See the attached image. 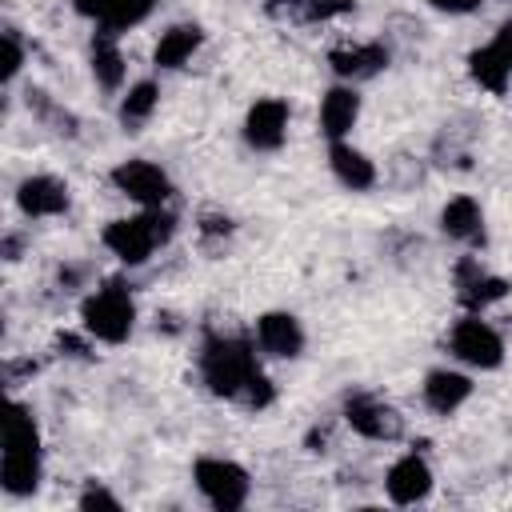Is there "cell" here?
Wrapping results in <instances>:
<instances>
[{
	"label": "cell",
	"mask_w": 512,
	"mask_h": 512,
	"mask_svg": "<svg viewBox=\"0 0 512 512\" xmlns=\"http://www.w3.org/2000/svg\"><path fill=\"white\" fill-rule=\"evenodd\" d=\"M44 480V436L32 404L8 400L4 408V452H0V488L12 500H24Z\"/></svg>",
	"instance_id": "cell-1"
},
{
	"label": "cell",
	"mask_w": 512,
	"mask_h": 512,
	"mask_svg": "<svg viewBox=\"0 0 512 512\" xmlns=\"http://www.w3.org/2000/svg\"><path fill=\"white\" fill-rule=\"evenodd\" d=\"M196 372H200V384L220 396V400H232L240 404V396L248 392V384L264 372L260 360H256V340H244L236 332H216L208 328L204 340H200V352H196Z\"/></svg>",
	"instance_id": "cell-2"
},
{
	"label": "cell",
	"mask_w": 512,
	"mask_h": 512,
	"mask_svg": "<svg viewBox=\"0 0 512 512\" xmlns=\"http://www.w3.org/2000/svg\"><path fill=\"white\" fill-rule=\"evenodd\" d=\"M176 236V212L172 208H140L132 216H116L104 224L100 244L128 268L148 264L168 240Z\"/></svg>",
	"instance_id": "cell-3"
},
{
	"label": "cell",
	"mask_w": 512,
	"mask_h": 512,
	"mask_svg": "<svg viewBox=\"0 0 512 512\" xmlns=\"http://www.w3.org/2000/svg\"><path fill=\"white\" fill-rule=\"evenodd\" d=\"M80 328L96 340V344H124L136 328V296L120 276L100 280L84 300H80Z\"/></svg>",
	"instance_id": "cell-4"
},
{
	"label": "cell",
	"mask_w": 512,
	"mask_h": 512,
	"mask_svg": "<svg viewBox=\"0 0 512 512\" xmlns=\"http://www.w3.org/2000/svg\"><path fill=\"white\" fill-rule=\"evenodd\" d=\"M192 484L200 492V500L216 512H236L248 504L252 496V476L244 464L228 460V456H200L192 464Z\"/></svg>",
	"instance_id": "cell-5"
},
{
	"label": "cell",
	"mask_w": 512,
	"mask_h": 512,
	"mask_svg": "<svg viewBox=\"0 0 512 512\" xmlns=\"http://www.w3.org/2000/svg\"><path fill=\"white\" fill-rule=\"evenodd\" d=\"M448 352L456 364L476 368V372H496L504 364V336L484 320V312H464L448 328Z\"/></svg>",
	"instance_id": "cell-6"
},
{
	"label": "cell",
	"mask_w": 512,
	"mask_h": 512,
	"mask_svg": "<svg viewBox=\"0 0 512 512\" xmlns=\"http://www.w3.org/2000/svg\"><path fill=\"white\" fill-rule=\"evenodd\" d=\"M340 420L360 436V440H372V444H392L404 436V416L396 404H388L384 396L376 392H344L340 400Z\"/></svg>",
	"instance_id": "cell-7"
},
{
	"label": "cell",
	"mask_w": 512,
	"mask_h": 512,
	"mask_svg": "<svg viewBox=\"0 0 512 512\" xmlns=\"http://www.w3.org/2000/svg\"><path fill=\"white\" fill-rule=\"evenodd\" d=\"M108 180H112V188H116L124 200H132L136 208H168L172 196H176L172 176H168L160 164L144 160V156L120 160V164L108 172Z\"/></svg>",
	"instance_id": "cell-8"
},
{
	"label": "cell",
	"mask_w": 512,
	"mask_h": 512,
	"mask_svg": "<svg viewBox=\"0 0 512 512\" xmlns=\"http://www.w3.org/2000/svg\"><path fill=\"white\" fill-rule=\"evenodd\" d=\"M288 124H292V108L284 96H260L240 124V136L252 152H280L288 140Z\"/></svg>",
	"instance_id": "cell-9"
},
{
	"label": "cell",
	"mask_w": 512,
	"mask_h": 512,
	"mask_svg": "<svg viewBox=\"0 0 512 512\" xmlns=\"http://www.w3.org/2000/svg\"><path fill=\"white\" fill-rule=\"evenodd\" d=\"M68 208H72V188L52 172H32L16 184V212L24 220H56Z\"/></svg>",
	"instance_id": "cell-10"
},
{
	"label": "cell",
	"mask_w": 512,
	"mask_h": 512,
	"mask_svg": "<svg viewBox=\"0 0 512 512\" xmlns=\"http://www.w3.org/2000/svg\"><path fill=\"white\" fill-rule=\"evenodd\" d=\"M452 288H456V300L464 312H488L492 304H500L508 296V280L488 272L476 256H460L456 268H452Z\"/></svg>",
	"instance_id": "cell-11"
},
{
	"label": "cell",
	"mask_w": 512,
	"mask_h": 512,
	"mask_svg": "<svg viewBox=\"0 0 512 512\" xmlns=\"http://www.w3.org/2000/svg\"><path fill=\"white\" fill-rule=\"evenodd\" d=\"M432 464L424 460V452H404L396 456L388 468H384V496L396 504V508H412V504H424L432 496Z\"/></svg>",
	"instance_id": "cell-12"
},
{
	"label": "cell",
	"mask_w": 512,
	"mask_h": 512,
	"mask_svg": "<svg viewBox=\"0 0 512 512\" xmlns=\"http://www.w3.org/2000/svg\"><path fill=\"white\" fill-rule=\"evenodd\" d=\"M388 64H392V48L384 40H352V44L328 48V68L344 84H364L380 76Z\"/></svg>",
	"instance_id": "cell-13"
},
{
	"label": "cell",
	"mask_w": 512,
	"mask_h": 512,
	"mask_svg": "<svg viewBox=\"0 0 512 512\" xmlns=\"http://www.w3.org/2000/svg\"><path fill=\"white\" fill-rule=\"evenodd\" d=\"M252 340H256V348H260L264 356H272V360H296V356H304L308 332H304V324H300L296 312L272 308V312H260V316H256Z\"/></svg>",
	"instance_id": "cell-14"
},
{
	"label": "cell",
	"mask_w": 512,
	"mask_h": 512,
	"mask_svg": "<svg viewBox=\"0 0 512 512\" xmlns=\"http://www.w3.org/2000/svg\"><path fill=\"white\" fill-rule=\"evenodd\" d=\"M472 388H476V384H472L468 372H460V368H432V372H424L420 400H424L428 412L452 416V412H460V408L472 400Z\"/></svg>",
	"instance_id": "cell-15"
},
{
	"label": "cell",
	"mask_w": 512,
	"mask_h": 512,
	"mask_svg": "<svg viewBox=\"0 0 512 512\" xmlns=\"http://www.w3.org/2000/svg\"><path fill=\"white\" fill-rule=\"evenodd\" d=\"M440 232L460 248H484L488 244V224H484L480 200L476 196H452L440 208Z\"/></svg>",
	"instance_id": "cell-16"
},
{
	"label": "cell",
	"mask_w": 512,
	"mask_h": 512,
	"mask_svg": "<svg viewBox=\"0 0 512 512\" xmlns=\"http://www.w3.org/2000/svg\"><path fill=\"white\" fill-rule=\"evenodd\" d=\"M316 120H320L324 140H348L352 128H356V120H360V92H356V84L336 80L332 88H324Z\"/></svg>",
	"instance_id": "cell-17"
},
{
	"label": "cell",
	"mask_w": 512,
	"mask_h": 512,
	"mask_svg": "<svg viewBox=\"0 0 512 512\" xmlns=\"http://www.w3.org/2000/svg\"><path fill=\"white\" fill-rule=\"evenodd\" d=\"M88 68H92L96 88H104L108 96L124 92L128 64H124V52H120V36H116V32H108V28L96 24V32H92V40H88Z\"/></svg>",
	"instance_id": "cell-18"
},
{
	"label": "cell",
	"mask_w": 512,
	"mask_h": 512,
	"mask_svg": "<svg viewBox=\"0 0 512 512\" xmlns=\"http://www.w3.org/2000/svg\"><path fill=\"white\" fill-rule=\"evenodd\" d=\"M204 48V28L196 20H180V24H168L152 48V64L156 72H180L184 64H192V56Z\"/></svg>",
	"instance_id": "cell-19"
},
{
	"label": "cell",
	"mask_w": 512,
	"mask_h": 512,
	"mask_svg": "<svg viewBox=\"0 0 512 512\" xmlns=\"http://www.w3.org/2000/svg\"><path fill=\"white\" fill-rule=\"evenodd\" d=\"M464 68H468V80L480 92H488V96H504L512 88V64H508V52H504V44L496 36L488 44L472 48L468 60H464Z\"/></svg>",
	"instance_id": "cell-20"
},
{
	"label": "cell",
	"mask_w": 512,
	"mask_h": 512,
	"mask_svg": "<svg viewBox=\"0 0 512 512\" xmlns=\"http://www.w3.org/2000/svg\"><path fill=\"white\" fill-rule=\"evenodd\" d=\"M328 172L348 192H372L376 188V164L348 140H328Z\"/></svg>",
	"instance_id": "cell-21"
},
{
	"label": "cell",
	"mask_w": 512,
	"mask_h": 512,
	"mask_svg": "<svg viewBox=\"0 0 512 512\" xmlns=\"http://www.w3.org/2000/svg\"><path fill=\"white\" fill-rule=\"evenodd\" d=\"M156 108H160V84H156L152 76H144V80H136V84H128V88L120 92L116 120H120L124 132H140V128L156 116Z\"/></svg>",
	"instance_id": "cell-22"
},
{
	"label": "cell",
	"mask_w": 512,
	"mask_h": 512,
	"mask_svg": "<svg viewBox=\"0 0 512 512\" xmlns=\"http://www.w3.org/2000/svg\"><path fill=\"white\" fill-rule=\"evenodd\" d=\"M152 12H156V0H108L104 16H100L96 24L108 28V32H116V36H124V32L140 28Z\"/></svg>",
	"instance_id": "cell-23"
},
{
	"label": "cell",
	"mask_w": 512,
	"mask_h": 512,
	"mask_svg": "<svg viewBox=\"0 0 512 512\" xmlns=\"http://www.w3.org/2000/svg\"><path fill=\"white\" fill-rule=\"evenodd\" d=\"M28 108H32V116H36L44 128H52V132H60V136H76V116H72L68 108H60L48 92L32 88V92H28Z\"/></svg>",
	"instance_id": "cell-24"
},
{
	"label": "cell",
	"mask_w": 512,
	"mask_h": 512,
	"mask_svg": "<svg viewBox=\"0 0 512 512\" xmlns=\"http://www.w3.org/2000/svg\"><path fill=\"white\" fill-rule=\"evenodd\" d=\"M28 64V48H24V36L16 24H4L0 32V84H12Z\"/></svg>",
	"instance_id": "cell-25"
},
{
	"label": "cell",
	"mask_w": 512,
	"mask_h": 512,
	"mask_svg": "<svg viewBox=\"0 0 512 512\" xmlns=\"http://www.w3.org/2000/svg\"><path fill=\"white\" fill-rule=\"evenodd\" d=\"M76 508H84V512H96V508H104V512H120L124 504H120V496H116L104 480H84V488L76 492Z\"/></svg>",
	"instance_id": "cell-26"
},
{
	"label": "cell",
	"mask_w": 512,
	"mask_h": 512,
	"mask_svg": "<svg viewBox=\"0 0 512 512\" xmlns=\"http://www.w3.org/2000/svg\"><path fill=\"white\" fill-rule=\"evenodd\" d=\"M232 232H236V224H232L228 212H200V220H196L200 244H224Z\"/></svg>",
	"instance_id": "cell-27"
},
{
	"label": "cell",
	"mask_w": 512,
	"mask_h": 512,
	"mask_svg": "<svg viewBox=\"0 0 512 512\" xmlns=\"http://www.w3.org/2000/svg\"><path fill=\"white\" fill-rule=\"evenodd\" d=\"M56 348H60V356H68V360H96V340L80 328V332H60L56 336Z\"/></svg>",
	"instance_id": "cell-28"
},
{
	"label": "cell",
	"mask_w": 512,
	"mask_h": 512,
	"mask_svg": "<svg viewBox=\"0 0 512 512\" xmlns=\"http://www.w3.org/2000/svg\"><path fill=\"white\" fill-rule=\"evenodd\" d=\"M480 4L484 0H428V8L440 16H472V12H480Z\"/></svg>",
	"instance_id": "cell-29"
},
{
	"label": "cell",
	"mask_w": 512,
	"mask_h": 512,
	"mask_svg": "<svg viewBox=\"0 0 512 512\" xmlns=\"http://www.w3.org/2000/svg\"><path fill=\"white\" fill-rule=\"evenodd\" d=\"M328 440H332V424H312L304 436V448L316 456V452H328Z\"/></svg>",
	"instance_id": "cell-30"
},
{
	"label": "cell",
	"mask_w": 512,
	"mask_h": 512,
	"mask_svg": "<svg viewBox=\"0 0 512 512\" xmlns=\"http://www.w3.org/2000/svg\"><path fill=\"white\" fill-rule=\"evenodd\" d=\"M0 256H4L8 264H16V260L24 256V236H20V232H4V240H0Z\"/></svg>",
	"instance_id": "cell-31"
},
{
	"label": "cell",
	"mask_w": 512,
	"mask_h": 512,
	"mask_svg": "<svg viewBox=\"0 0 512 512\" xmlns=\"http://www.w3.org/2000/svg\"><path fill=\"white\" fill-rule=\"evenodd\" d=\"M68 4H72L76 16H84V20H92V24H96V20L104 16V8H108V0H68Z\"/></svg>",
	"instance_id": "cell-32"
},
{
	"label": "cell",
	"mask_w": 512,
	"mask_h": 512,
	"mask_svg": "<svg viewBox=\"0 0 512 512\" xmlns=\"http://www.w3.org/2000/svg\"><path fill=\"white\" fill-rule=\"evenodd\" d=\"M80 276H84V268H60V288L64 292H76L80 288Z\"/></svg>",
	"instance_id": "cell-33"
},
{
	"label": "cell",
	"mask_w": 512,
	"mask_h": 512,
	"mask_svg": "<svg viewBox=\"0 0 512 512\" xmlns=\"http://www.w3.org/2000/svg\"><path fill=\"white\" fill-rule=\"evenodd\" d=\"M496 40L504 44V52H508V64H512V20H508V24H500V32H496Z\"/></svg>",
	"instance_id": "cell-34"
}]
</instances>
